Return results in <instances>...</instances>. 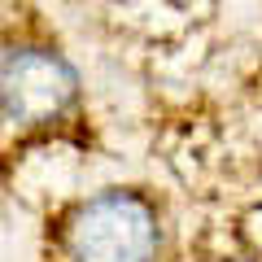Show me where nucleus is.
<instances>
[{"mask_svg": "<svg viewBox=\"0 0 262 262\" xmlns=\"http://www.w3.org/2000/svg\"><path fill=\"white\" fill-rule=\"evenodd\" d=\"M70 262H158L162 214L140 188H101L66 219Z\"/></svg>", "mask_w": 262, "mask_h": 262, "instance_id": "obj_1", "label": "nucleus"}, {"mask_svg": "<svg viewBox=\"0 0 262 262\" xmlns=\"http://www.w3.org/2000/svg\"><path fill=\"white\" fill-rule=\"evenodd\" d=\"M79 101V75L53 44H9L0 66V105L9 131H39L61 122Z\"/></svg>", "mask_w": 262, "mask_h": 262, "instance_id": "obj_2", "label": "nucleus"}, {"mask_svg": "<svg viewBox=\"0 0 262 262\" xmlns=\"http://www.w3.org/2000/svg\"><path fill=\"white\" fill-rule=\"evenodd\" d=\"M227 262H258V258H227Z\"/></svg>", "mask_w": 262, "mask_h": 262, "instance_id": "obj_3", "label": "nucleus"}]
</instances>
